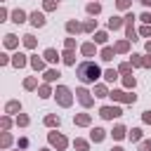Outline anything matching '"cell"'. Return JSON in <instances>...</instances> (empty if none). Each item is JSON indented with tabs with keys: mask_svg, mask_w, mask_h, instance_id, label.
Wrapping results in <instances>:
<instances>
[{
	"mask_svg": "<svg viewBox=\"0 0 151 151\" xmlns=\"http://www.w3.org/2000/svg\"><path fill=\"white\" fill-rule=\"evenodd\" d=\"M142 2H144V5H151V0H142Z\"/></svg>",
	"mask_w": 151,
	"mask_h": 151,
	"instance_id": "43",
	"label": "cell"
},
{
	"mask_svg": "<svg viewBox=\"0 0 151 151\" xmlns=\"http://www.w3.org/2000/svg\"><path fill=\"white\" fill-rule=\"evenodd\" d=\"M139 151H151V142H142V146H139Z\"/></svg>",
	"mask_w": 151,
	"mask_h": 151,
	"instance_id": "31",
	"label": "cell"
},
{
	"mask_svg": "<svg viewBox=\"0 0 151 151\" xmlns=\"http://www.w3.org/2000/svg\"><path fill=\"white\" fill-rule=\"evenodd\" d=\"M24 64H26L24 54H14V66H24Z\"/></svg>",
	"mask_w": 151,
	"mask_h": 151,
	"instance_id": "16",
	"label": "cell"
},
{
	"mask_svg": "<svg viewBox=\"0 0 151 151\" xmlns=\"http://www.w3.org/2000/svg\"><path fill=\"white\" fill-rule=\"evenodd\" d=\"M144 120H146V123H151V111H146V113H144Z\"/></svg>",
	"mask_w": 151,
	"mask_h": 151,
	"instance_id": "41",
	"label": "cell"
},
{
	"mask_svg": "<svg viewBox=\"0 0 151 151\" xmlns=\"http://www.w3.org/2000/svg\"><path fill=\"white\" fill-rule=\"evenodd\" d=\"M66 28H68V31H71V33H73V31H78V28H80V26H78V24H76V21H68V26H66Z\"/></svg>",
	"mask_w": 151,
	"mask_h": 151,
	"instance_id": "28",
	"label": "cell"
},
{
	"mask_svg": "<svg viewBox=\"0 0 151 151\" xmlns=\"http://www.w3.org/2000/svg\"><path fill=\"white\" fill-rule=\"evenodd\" d=\"M94 92H97V97H106V90H104V87H101V85H99V87H97V90H94Z\"/></svg>",
	"mask_w": 151,
	"mask_h": 151,
	"instance_id": "35",
	"label": "cell"
},
{
	"mask_svg": "<svg viewBox=\"0 0 151 151\" xmlns=\"http://www.w3.org/2000/svg\"><path fill=\"white\" fill-rule=\"evenodd\" d=\"M94 40H97V42H106V33H97Z\"/></svg>",
	"mask_w": 151,
	"mask_h": 151,
	"instance_id": "29",
	"label": "cell"
},
{
	"mask_svg": "<svg viewBox=\"0 0 151 151\" xmlns=\"http://www.w3.org/2000/svg\"><path fill=\"white\" fill-rule=\"evenodd\" d=\"M24 38H26V40H24L26 47H33V45H35V38H33V35H24Z\"/></svg>",
	"mask_w": 151,
	"mask_h": 151,
	"instance_id": "22",
	"label": "cell"
},
{
	"mask_svg": "<svg viewBox=\"0 0 151 151\" xmlns=\"http://www.w3.org/2000/svg\"><path fill=\"white\" fill-rule=\"evenodd\" d=\"M45 59H47V61H59V57H57L54 50H47V52H45Z\"/></svg>",
	"mask_w": 151,
	"mask_h": 151,
	"instance_id": "12",
	"label": "cell"
},
{
	"mask_svg": "<svg viewBox=\"0 0 151 151\" xmlns=\"http://www.w3.org/2000/svg\"><path fill=\"white\" fill-rule=\"evenodd\" d=\"M57 99H59V104L61 106H71V90L68 87H57Z\"/></svg>",
	"mask_w": 151,
	"mask_h": 151,
	"instance_id": "2",
	"label": "cell"
},
{
	"mask_svg": "<svg viewBox=\"0 0 151 151\" xmlns=\"http://www.w3.org/2000/svg\"><path fill=\"white\" fill-rule=\"evenodd\" d=\"M17 123H19V125H26V123H28V118H26V116H19V120H17Z\"/></svg>",
	"mask_w": 151,
	"mask_h": 151,
	"instance_id": "38",
	"label": "cell"
},
{
	"mask_svg": "<svg viewBox=\"0 0 151 151\" xmlns=\"http://www.w3.org/2000/svg\"><path fill=\"white\" fill-rule=\"evenodd\" d=\"M64 61H66V64H73L76 59H73V54H71V52H66V54H64Z\"/></svg>",
	"mask_w": 151,
	"mask_h": 151,
	"instance_id": "30",
	"label": "cell"
},
{
	"mask_svg": "<svg viewBox=\"0 0 151 151\" xmlns=\"http://www.w3.org/2000/svg\"><path fill=\"white\" fill-rule=\"evenodd\" d=\"M19 109H21V106H19L17 101H9V104H7V111H9V113H14V111H19Z\"/></svg>",
	"mask_w": 151,
	"mask_h": 151,
	"instance_id": "19",
	"label": "cell"
},
{
	"mask_svg": "<svg viewBox=\"0 0 151 151\" xmlns=\"http://www.w3.org/2000/svg\"><path fill=\"white\" fill-rule=\"evenodd\" d=\"M78 78H80L83 83H94V80L99 78V66H97L94 61L80 64V66H78Z\"/></svg>",
	"mask_w": 151,
	"mask_h": 151,
	"instance_id": "1",
	"label": "cell"
},
{
	"mask_svg": "<svg viewBox=\"0 0 151 151\" xmlns=\"http://www.w3.org/2000/svg\"><path fill=\"white\" fill-rule=\"evenodd\" d=\"M76 146H78L80 151H85V149H87V142H83V139H76Z\"/></svg>",
	"mask_w": 151,
	"mask_h": 151,
	"instance_id": "27",
	"label": "cell"
},
{
	"mask_svg": "<svg viewBox=\"0 0 151 151\" xmlns=\"http://www.w3.org/2000/svg\"><path fill=\"white\" fill-rule=\"evenodd\" d=\"M83 52H85V54H92V52H94V45H92V42L83 45Z\"/></svg>",
	"mask_w": 151,
	"mask_h": 151,
	"instance_id": "23",
	"label": "cell"
},
{
	"mask_svg": "<svg viewBox=\"0 0 151 151\" xmlns=\"http://www.w3.org/2000/svg\"><path fill=\"white\" fill-rule=\"evenodd\" d=\"M146 50H149V52H151V40H149V42H146Z\"/></svg>",
	"mask_w": 151,
	"mask_h": 151,
	"instance_id": "42",
	"label": "cell"
},
{
	"mask_svg": "<svg viewBox=\"0 0 151 151\" xmlns=\"http://www.w3.org/2000/svg\"><path fill=\"white\" fill-rule=\"evenodd\" d=\"M31 21H33V26H45V17L40 12H33L31 14Z\"/></svg>",
	"mask_w": 151,
	"mask_h": 151,
	"instance_id": "7",
	"label": "cell"
},
{
	"mask_svg": "<svg viewBox=\"0 0 151 151\" xmlns=\"http://www.w3.org/2000/svg\"><path fill=\"white\" fill-rule=\"evenodd\" d=\"M116 50H118V52H125V50H127V42H118Z\"/></svg>",
	"mask_w": 151,
	"mask_h": 151,
	"instance_id": "32",
	"label": "cell"
},
{
	"mask_svg": "<svg viewBox=\"0 0 151 151\" xmlns=\"http://www.w3.org/2000/svg\"><path fill=\"white\" fill-rule=\"evenodd\" d=\"M59 5V0H45V9H54Z\"/></svg>",
	"mask_w": 151,
	"mask_h": 151,
	"instance_id": "20",
	"label": "cell"
},
{
	"mask_svg": "<svg viewBox=\"0 0 151 151\" xmlns=\"http://www.w3.org/2000/svg\"><path fill=\"white\" fill-rule=\"evenodd\" d=\"M130 139H132V142H139V139H142V130H137V127H134V130L130 132Z\"/></svg>",
	"mask_w": 151,
	"mask_h": 151,
	"instance_id": "14",
	"label": "cell"
},
{
	"mask_svg": "<svg viewBox=\"0 0 151 151\" xmlns=\"http://www.w3.org/2000/svg\"><path fill=\"white\" fill-rule=\"evenodd\" d=\"M24 19H26V14H24V12H21V9H17V12H14V14H12V21H17V24H21V21H24Z\"/></svg>",
	"mask_w": 151,
	"mask_h": 151,
	"instance_id": "10",
	"label": "cell"
},
{
	"mask_svg": "<svg viewBox=\"0 0 151 151\" xmlns=\"http://www.w3.org/2000/svg\"><path fill=\"white\" fill-rule=\"evenodd\" d=\"M40 97H50V90H47V87H45V85H42V87H40Z\"/></svg>",
	"mask_w": 151,
	"mask_h": 151,
	"instance_id": "36",
	"label": "cell"
},
{
	"mask_svg": "<svg viewBox=\"0 0 151 151\" xmlns=\"http://www.w3.org/2000/svg\"><path fill=\"white\" fill-rule=\"evenodd\" d=\"M31 64H33V68H42V59H38V57H33Z\"/></svg>",
	"mask_w": 151,
	"mask_h": 151,
	"instance_id": "25",
	"label": "cell"
},
{
	"mask_svg": "<svg viewBox=\"0 0 151 151\" xmlns=\"http://www.w3.org/2000/svg\"><path fill=\"white\" fill-rule=\"evenodd\" d=\"M57 76H59V73H57V71H47V73H45V80H54V78H57Z\"/></svg>",
	"mask_w": 151,
	"mask_h": 151,
	"instance_id": "26",
	"label": "cell"
},
{
	"mask_svg": "<svg viewBox=\"0 0 151 151\" xmlns=\"http://www.w3.org/2000/svg\"><path fill=\"white\" fill-rule=\"evenodd\" d=\"M5 42H7V47H14L17 45V38L14 35H5Z\"/></svg>",
	"mask_w": 151,
	"mask_h": 151,
	"instance_id": "18",
	"label": "cell"
},
{
	"mask_svg": "<svg viewBox=\"0 0 151 151\" xmlns=\"http://www.w3.org/2000/svg\"><path fill=\"white\" fill-rule=\"evenodd\" d=\"M24 85H26V87H28V90H33V87H35V80H33V78H28V80H26V83H24Z\"/></svg>",
	"mask_w": 151,
	"mask_h": 151,
	"instance_id": "33",
	"label": "cell"
},
{
	"mask_svg": "<svg viewBox=\"0 0 151 151\" xmlns=\"http://www.w3.org/2000/svg\"><path fill=\"white\" fill-rule=\"evenodd\" d=\"M104 78H106V80H111V83H113V80H116V78H118V73H116V71H113V68H109V71H106V73H104Z\"/></svg>",
	"mask_w": 151,
	"mask_h": 151,
	"instance_id": "13",
	"label": "cell"
},
{
	"mask_svg": "<svg viewBox=\"0 0 151 151\" xmlns=\"http://www.w3.org/2000/svg\"><path fill=\"white\" fill-rule=\"evenodd\" d=\"M99 113H101V118H109V120H111V118H118V116H120L123 111H120L118 106H104V109H101Z\"/></svg>",
	"mask_w": 151,
	"mask_h": 151,
	"instance_id": "3",
	"label": "cell"
},
{
	"mask_svg": "<svg viewBox=\"0 0 151 151\" xmlns=\"http://www.w3.org/2000/svg\"><path fill=\"white\" fill-rule=\"evenodd\" d=\"M76 94H78V101H80L83 106H92V97H90V92H87V90H78Z\"/></svg>",
	"mask_w": 151,
	"mask_h": 151,
	"instance_id": "4",
	"label": "cell"
},
{
	"mask_svg": "<svg viewBox=\"0 0 151 151\" xmlns=\"http://www.w3.org/2000/svg\"><path fill=\"white\" fill-rule=\"evenodd\" d=\"M50 142H52V144H54L57 149H64V146H66V139H64L61 134H54V132L50 134Z\"/></svg>",
	"mask_w": 151,
	"mask_h": 151,
	"instance_id": "5",
	"label": "cell"
},
{
	"mask_svg": "<svg viewBox=\"0 0 151 151\" xmlns=\"http://www.w3.org/2000/svg\"><path fill=\"white\" fill-rule=\"evenodd\" d=\"M101 139H104V130L101 127H94L92 130V142H101Z\"/></svg>",
	"mask_w": 151,
	"mask_h": 151,
	"instance_id": "9",
	"label": "cell"
},
{
	"mask_svg": "<svg viewBox=\"0 0 151 151\" xmlns=\"http://www.w3.org/2000/svg\"><path fill=\"white\" fill-rule=\"evenodd\" d=\"M113 151H123V149H113Z\"/></svg>",
	"mask_w": 151,
	"mask_h": 151,
	"instance_id": "44",
	"label": "cell"
},
{
	"mask_svg": "<svg viewBox=\"0 0 151 151\" xmlns=\"http://www.w3.org/2000/svg\"><path fill=\"white\" fill-rule=\"evenodd\" d=\"M127 5H130V0H118V7H120V9H125Z\"/></svg>",
	"mask_w": 151,
	"mask_h": 151,
	"instance_id": "37",
	"label": "cell"
},
{
	"mask_svg": "<svg viewBox=\"0 0 151 151\" xmlns=\"http://www.w3.org/2000/svg\"><path fill=\"white\" fill-rule=\"evenodd\" d=\"M87 12H90V14H97V12H99V5H97V2L87 5Z\"/></svg>",
	"mask_w": 151,
	"mask_h": 151,
	"instance_id": "21",
	"label": "cell"
},
{
	"mask_svg": "<svg viewBox=\"0 0 151 151\" xmlns=\"http://www.w3.org/2000/svg\"><path fill=\"white\" fill-rule=\"evenodd\" d=\"M142 21H146V24H151V14H142Z\"/></svg>",
	"mask_w": 151,
	"mask_h": 151,
	"instance_id": "40",
	"label": "cell"
},
{
	"mask_svg": "<svg viewBox=\"0 0 151 151\" xmlns=\"http://www.w3.org/2000/svg\"><path fill=\"white\" fill-rule=\"evenodd\" d=\"M125 85H127V87H134V78L127 76V78H125Z\"/></svg>",
	"mask_w": 151,
	"mask_h": 151,
	"instance_id": "34",
	"label": "cell"
},
{
	"mask_svg": "<svg viewBox=\"0 0 151 151\" xmlns=\"http://www.w3.org/2000/svg\"><path fill=\"white\" fill-rule=\"evenodd\" d=\"M111 97H113V99H120V101H134V99H137L134 94H125V92H113Z\"/></svg>",
	"mask_w": 151,
	"mask_h": 151,
	"instance_id": "6",
	"label": "cell"
},
{
	"mask_svg": "<svg viewBox=\"0 0 151 151\" xmlns=\"http://www.w3.org/2000/svg\"><path fill=\"white\" fill-rule=\"evenodd\" d=\"M76 123H78V125H87V123H90V116H85V113H83V116H78V118H76Z\"/></svg>",
	"mask_w": 151,
	"mask_h": 151,
	"instance_id": "17",
	"label": "cell"
},
{
	"mask_svg": "<svg viewBox=\"0 0 151 151\" xmlns=\"http://www.w3.org/2000/svg\"><path fill=\"white\" fill-rule=\"evenodd\" d=\"M120 24H123V21H120L118 17H111V19H109V26H111V28H118Z\"/></svg>",
	"mask_w": 151,
	"mask_h": 151,
	"instance_id": "15",
	"label": "cell"
},
{
	"mask_svg": "<svg viewBox=\"0 0 151 151\" xmlns=\"http://www.w3.org/2000/svg\"><path fill=\"white\" fill-rule=\"evenodd\" d=\"M45 123H47V125H59V118H54V116H47V118H45Z\"/></svg>",
	"mask_w": 151,
	"mask_h": 151,
	"instance_id": "24",
	"label": "cell"
},
{
	"mask_svg": "<svg viewBox=\"0 0 151 151\" xmlns=\"http://www.w3.org/2000/svg\"><path fill=\"white\" fill-rule=\"evenodd\" d=\"M111 134H113V139H123V137H125V127H123V125H118V127H113V132H111Z\"/></svg>",
	"mask_w": 151,
	"mask_h": 151,
	"instance_id": "8",
	"label": "cell"
},
{
	"mask_svg": "<svg viewBox=\"0 0 151 151\" xmlns=\"http://www.w3.org/2000/svg\"><path fill=\"white\" fill-rule=\"evenodd\" d=\"M142 35H151V26H144L142 28Z\"/></svg>",
	"mask_w": 151,
	"mask_h": 151,
	"instance_id": "39",
	"label": "cell"
},
{
	"mask_svg": "<svg viewBox=\"0 0 151 151\" xmlns=\"http://www.w3.org/2000/svg\"><path fill=\"white\" fill-rule=\"evenodd\" d=\"M101 59H104V61H111V59H113V50H111V47H104V52H101Z\"/></svg>",
	"mask_w": 151,
	"mask_h": 151,
	"instance_id": "11",
	"label": "cell"
}]
</instances>
